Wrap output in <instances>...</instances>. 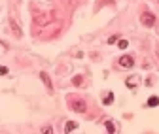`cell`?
Listing matches in <instances>:
<instances>
[{"label":"cell","mask_w":159,"mask_h":134,"mask_svg":"<svg viewBox=\"0 0 159 134\" xmlns=\"http://www.w3.org/2000/svg\"><path fill=\"white\" fill-rule=\"evenodd\" d=\"M140 23H142L144 27H153V25H155V15H153L152 11H144V13L140 15Z\"/></svg>","instance_id":"cell-1"},{"label":"cell","mask_w":159,"mask_h":134,"mask_svg":"<svg viewBox=\"0 0 159 134\" xmlns=\"http://www.w3.org/2000/svg\"><path fill=\"white\" fill-rule=\"evenodd\" d=\"M119 66L121 68H133L134 66V59L133 57H129V55H123V57H119Z\"/></svg>","instance_id":"cell-2"},{"label":"cell","mask_w":159,"mask_h":134,"mask_svg":"<svg viewBox=\"0 0 159 134\" xmlns=\"http://www.w3.org/2000/svg\"><path fill=\"white\" fill-rule=\"evenodd\" d=\"M70 106H72V110H74V111H78V113H84V111H85V108H87V104H85L84 100H72V102H70Z\"/></svg>","instance_id":"cell-3"},{"label":"cell","mask_w":159,"mask_h":134,"mask_svg":"<svg viewBox=\"0 0 159 134\" xmlns=\"http://www.w3.org/2000/svg\"><path fill=\"white\" fill-rule=\"evenodd\" d=\"M40 78H42V81H44V85L48 87V91L51 93V91H53V85H51V80H49V76H48L46 72H40Z\"/></svg>","instance_id":"cell-4"},{"label":"cell","mask_w":159,"mask_h":134,"mask_svg":"<svg viewBox=\"0 0 159 134\" xmlns=\"http://www.w3.org/2000/svg\"><path fill=\"white\" fill-rule=\"evenodd\" d=\"M125 85H127V87H131V89H134V87L138 85L136 76H131V78H127V80H125Z\"/></svg>","instance_id":"cell-5"},{"label":"cell","mask_w":159,"mask_h":134,"mask_svg":"<svg viewBox=\"0 0 159 134\" xmlns=\"http://www.w3.org/2000/svg\"><path fill=\"white\" fill-rule=\"evenodd\" d=\"M78 128V123H74V121H68L66 125H65V132H72V130H76Z\"/></svg>","instance_id":"cell-6"},{"label":"cell","mask_w":159,"mask_h":134,"mask_svg":"<svg viewBox=\"0 0 159 134\" xmlns=\"http://www.w3.org/2000/svg\"><path fill=\"white\" fill-rule=\"evenodd\" d=\"M159 106V97H150L148 98V108H155Z\"/></svg>","instance_id":"cell-7"},{"label":"cell","mask_w":159,"mask_h":134,"mask_svg":"<svg viewBox=\"0 0 159 134\" xmlns=\"http://www.w3.org/2000/svg\"><path fill=\"white\" fill-rule=\"evenodd\" d=\"M112 102H114V93H108L104 97V104H112Z\"/></svg>","instance_id":"cell-8"},{"label":"cell","mask_w":159,"mask_h":134,"mask_svg":"<svg viewBox=\"0 0 159 134\" xmlns=\"http://www.w3.org/2000/svg\"><path fill=\"white\" fill-rule=\"evenodd\" d=\"M117 47H119V49H127V47H129V42H127V40H119Z\"/></svg>","instance_id":"cell-9"},{"label":"cell","mask_w":159,"mask_h":134,"mask_svg":"<svg viewBox=\"0 0 159 134\" xmlns=\"http://www.w3.org/2000/svg\"><path fill=\"white\" fill-rule=\"evenodd\" d=\"M106 130H108V132H116V127H114L112 121H106Z\"/></svg>","instance_id":"cell-10"},{"label":"cell","mask_w":159,"mask_h":134,"mask_svg":"<svg viewBox=\"0 0 159 134\" xmlns=\"http://www.w3.org/2000/svg\"><path fill=\"white\" fill-rule=\"evenodd\" d=\"M117 40H119V36H117V34H114V36H110V38H108V44H116Z\"/></svg>","instance_id":"cell-11"},{"label":"cell","mask_w":159,"mask_h":134,"mask_svg":"<svg viewBox=\"0 0 159 134\" xmlns=\"http://www.w3.org/2000/svg\"><path fill=\"white\" fill-rule=\"evenodd\" d=\"M72 83L74 85H82V76H76V78L72 80Z\"/></svg>","instance_id":"cell-12"},{"label":"cell","mask_w":159,"mask_h":134,"mask_svg":"<svg viewBox=\"0 0 159 134\" xmlns=\"http://www.w3.org/2000/svg\"><path fill=\"white\" fill-rule=\"evenodd\" d=\"M8 74V68L6 66H0V76H6Z\"/></svg>","instance_id":"cell-13"},{"label":"cell","mask_w":159,"mask_h":134,"mask_svg":"<svg viewBox=\"0 0 159 134\" xmlns=\"http://www.w3.org/2000/svg\"><path fill=\"white\" fill-rule=\"evenodd\" d=\"M42 132H48V134H51V132H53V128H51V127H44V128H42Z\"/></svg>","instance_id":"cell-14"},{"label":"cell","mask_w":159,"mask_h":134,"mask_svg":"<svg viewBox=\"0 0 159 134\" xmlns=\"http://www.w3.org/2000/svg\"><path fill=\"white\" fill-rule=\"evenodd\" d=\"M157 2H159V0H157Z\"/></svg>","instance_id":"cell-15"}]
</instances>
